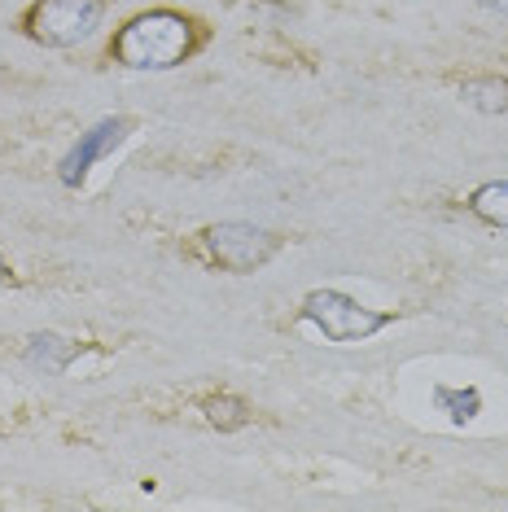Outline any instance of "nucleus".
I'll use <instances>...</instances> for the list:
<instances>
[{
    "mask_svg": "<svg viewBox=\"0 0 508 512\" xmlns=\"http://www.w3.org/2000/svg\"><path fill=\"white\" fill-rule=\"evenodd\" d=\"M101 14H106V0H36V9L27 14V31L49 49H71L101 27Z\"/></svg>",
    "mask_w": 508,
    "mask_h": 512,
    "instance_id": "nucleus-3",
    "label": "nucleus"
},
{
    "mask_svg": "<svg viewBox=\"0 0 508 512\" xmlns=\"http://www.w3.org/2000/svg\"><path fill=\"white\" fill-rule=\"evenodd\" d=\"M27 355H31V364H40L49 372H62L79 351L71 342H62L57 333H36V337H31V346H27Z\"/></svg>",
    "mask_w": 508,
    "mask_h": 512,
    "instance_id": "nucleus-8",
    "label": "nucleus"
},
{
    "mask_svg": "<svg viewBox=\"0 0 508 512\" xmlns=\"http://www.w3.org/2000/svg\"><path fill=\"white\" fill-rule=\"evenodd\" d=\"M473 215L487 219L495 228H508V180H495V184H482L478 193L469 197Z\"/></svg>",
    "mask_w": 508,
    "mask_h": 512,
    "instance_id": "nucleus-7",
    "label": "nucleus"
},
{
    "mask_svg": "<svg viewBox=\"0 0 508 512\" xmlns=\"http://www.w3.org/2000/svg\"><path fill=\"white\" fill-rule=\"evenodd\" d=\"M303 320L316 324L329 342H364V337H373L377 329L390 324L386 311L360 307L355 298L338 294V289H311L303 298Z\"/></svg>",
    "mask_w": 508,
    "mask_h": 512,
    "instance_id": "nucleus-2",
    "label": "nucleus"
},
{
    "mask_svg": "<svg viewBox=\"0 0 508 512\" xmlns=\"http://www.w3.org/2000/svg\"><path fill=\"white\" fill-rule=\"evenodd\" d=\"M0 281H9V263H5V254H0Z\"/></svg>",
    "mask_w": 508,
    "mask_h": 512,
    "instance_id": "nucleus-12",
    "label": "nucleus"
},
{
    "mask_svg": "<svg viewBox=\"0 0 508 512\" xmlns=\"http://www.w3.org/2000/svg\"><path fill=\"white\" fill-rule=\"evenodd\" d=\"M127 132H132V119H123V114H110V119H97L88 127V132H79V141L71 145V154L62 158V184H71V189H79V184L88 180V171L97 167L101 158H110L114 149H119L127 141Z\"/></svg>",
    "mask_w": 508,
    "mask_h": 512,
    "instance_id": "nucleus-5",
    "label": "nucleus"
},
{
    "mask_svg": "<svg viewBox=\"0 0 508 512\" xmlns=\"http://www.w3.org/2000/svg\"><path fill=\"white\" fill-rule=\"evenodd\" d=\"M478 5H487V9H495V14H508V0H478Z\"/></svg>",
    "mask_w": 508,
    "mask_h": 512,
    "instance_id": "nucleus-11",
    "label": "nucleus"
},
{
    "mask_svg": "<svg viewBox=\"0 0 508 512\" xmlns=\"http://www.w3.org/2000/svg\"><path fill=\"white\" fill-rule=\"evenodd\" d=\"M460 97L482 114H504L508 110V79H495V75L465 79V84H460Z\"/></svg>",
    "mask_w": 508,
    "mask_h": 512,
    "instance_id": "nucleus-6",
    "label": "nucleus"
},
{
    "mask_svg": "<svg viewBox=\"0 0 508 512\" xmlns=\"http://www.w3.org/2000/svg\"><path fill=\"white\" fill-rule=\"evenodd\" d=\"M434 399H438V407H447V412H452V421H456V425L473 421V416H478V407H482L478 390H447V386H438V390H434Z\"/></svg>",
    "mask_w": 508,
    "mask_h": 512,
    "instance_id": "nucleus-10",
    "label": "nucleus"
},
{
    "mask_svg": "<svg viewBox=\"0 0 508 512\" xmlns=\"http://www.w3.org/2000/svg\"><path fill=\"white\" fill-rule=\"evenodd\" d=\"M206 421H211L215 429H241L250 421V407L233 399V394H219V399L206 403Z\"/></svg>",
    "mask_w": 508,
    "mask_h": 512,
    "instance_id": "nucleus-9",
    "label": "nucleus"
},
{
    "mask_svg": "<svg viewBox=\"0 0 508 512\" xmlns=\"http://www.w3.org/2000/svg\"><path fill=\"white\" fill-rule=\"evenodd\" d=\"M193 49V22L176 9H149L114 36V57L132 71H171Z\"/></svg>",
    "mask_w": 508,
    "mask_h": 512,
    "instance_id": "nucleus-1",
    "label": "nucleus"
},
{
    "mask_svg": "<svg viewBox=\"0 0 508 512\" xmlns=\"http://www.w3.org/2000/svg\"><path fill=\"white\" fill-rule=\"evenodd\" d=\"M281 246V237L268 228H254V224H215L206 228V250H211V259L219 267H228V272H254V267H263Z\"/></svg>",
    "mask_w": 508,
    "mask_h": 512,
    "instance_id": "nucleus-4",
    "label": "nucleus"
}]
</instances>
